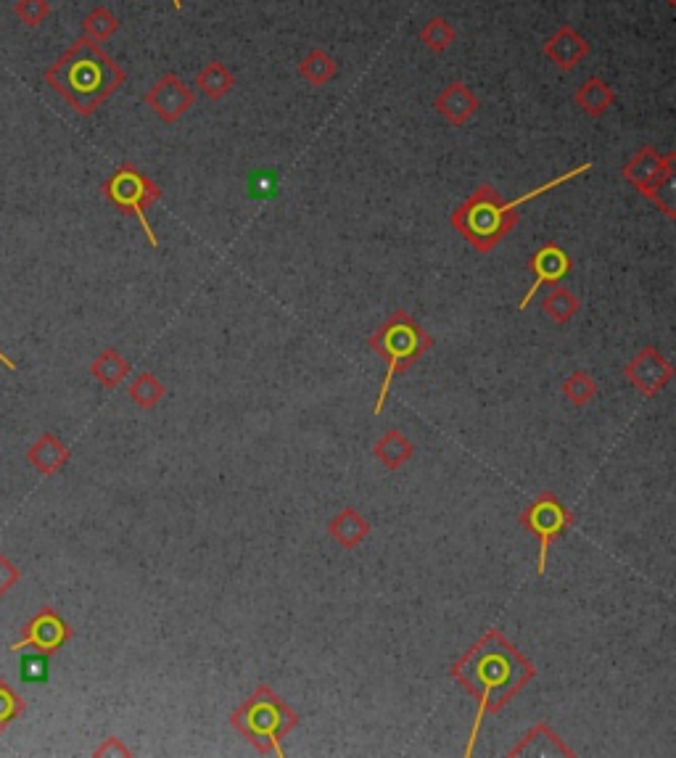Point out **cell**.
<instances>
[{"label": "cell", "mask_w": 676, "mask_h": 758, "mask_svg": "<svg viewBox=\"0 0 676 758\" xmlns=\"http://www.w3.org/2000/svg\"><path fill=\"white\" fill-rule=\"evenodd\" d=\"M452 677L478 698L476 724L471 729V740L465 745V756H473V748H476L478 732H481L486 714L502 711L515 692L534 679V666L497 629H489L452 666Z\"/></svg>", "instance_id": "obj_1"}, {"label": "cell", "mask_w": 676, "mask_h": 758, "mask_svg": "<svg viewBox=\"0 0 676 758\" xmlns=\"http://www.w3.org/2000/svg\"><path fill=\"white\" fill-rule=\"evenodd\" d=\"M45 80L51 82L74 109L90 114L103 98L119 88L122 72L93 40H80L72 51L64 53L48 69Z\"/></svg>", "instance_id": "obj_2"}, {"label": "cell", "mask_w": 676, "mask_h": 758, "mask_svg": "<svg viewBox=\"0 0 676 758\" xmlns=\"http://www.w3.org/2000/svg\"><path fill=\"white\" fill-rule=\"evenodd\" d=\"M587 170H592V164L589 162L576 167V170L566 172V175L555 177L550 183L539 185L534 191L523 193L521 199H513L510 204L500 199V193L494 191L492 185H484V188H478V191L473 193L471 199L465 201L463 207L457 209L455 217H452V220H455V228L460 230L478 251L494 249V246L502 241V236L513 230L515 220H518L515 209L539 199V196H544V193L552 191V188H558V185L568 183V180H574V177L584 175Z\"/></svg>", "instance_id": "obj_3"}, {"label": "cell", "mask_w": 676, "mask_h": 758, "mask_svg": "<svg viewBox=\"0 0 676 758\" xmlns=\"http://www.w3.org/2000/svg\"><path fill=\"white\" fill-rule=\"evenodd\" d=\"M370 346H373V352L378 354L381 360H386V376H383L381 391H378V399H375L373 407V413L381 415L394 378H397L399 373L410 370L412 362L434 346V339L420 331V325L415 323L407 312H394V315L373 333Z\"/></svg>", "instance_id": "obj_4"}, {"label": "cell", "mask_w": 676, "mask_h": 758, "mask_svg": "<svg viewBox=\"0 0 676 758\" xmlns=\"http://www.w3.org/2000/svg\"><path fill=\"white\" fill-rule=\"evenodd\" d=\"M230 724L249 740L259 753H275V756H286V751L280 748V740L299 724V716L275 695L267 685L259 687L251 695L236 714L230 716Z\"/></svg>", "instance_id": "obj_5"}, {"label": "cell", "mask_w": 676, "mask_h": 758, "mask_svg": "<svg viewBox=\"0 0 676 758\" xmlns=\"http://www.w3.org/2000/svg\"><path fill=\"white\" fill-rule=\"evenodd\" d=\"M103 193H106V199H109L114 207L138 217L140 228H143V233L148 236V243L156 249L159 241H156L154 228H151L146 212L148 207L162 196L159 185H156L154 180H148L143 172L135 170L133 164H125V167H119V170L111 175L109 183L103 185Z\"/></svg>", "instance_id": "obj_6"}, {"label": "cell", "mask_w": 676, "mask_h": 758, "mask_svg": "<svg viewBox=\"0 0 676 758\" xmlns=\"http://www.w3.org/2000/svg\"><path fill=\"white\" fill-rule=\"evenodd\" d=\"M521 523H523V529L531 531V534L539 539L537 574H544V568H547V552H550V545L558 537H563L568 529H571L574 516L568 513L566 505H563V502H560L555 494L542 492L537 500L531 502L529 508L523 510Z\"/></svg>", "instance_id": "obj_7"}, {"label": "cell", "mask_w": 676, "mask_h": 758, "mask_svg": "<svg viewBox=\"0 0 676 758\" xmlns=\"http://www.w3.org/2000/svg\"><path fill=\"white\" fill-rule=\"evenodd\" d=\"M69 637H72V629H69L67 621L61 619L53 608H40L22 629V637L11 645V653H22V650L32 648L37 653L53 655L67 645Z\"/></svg>", "instance_id": "obj_8"}, {"label": "cell", "mask_w": 676, "mask_h": 758, "mask_svg": "<svg viewBox=\"0 0 676 758\" xmlns=\"http://www.w3.org/2000/svg\"><path fill=\"white\" fill-rule=\"evenodd\" d=\"M531 273L537 275V278H534L531 288L521 299V310L529 307L539 288L547 286V283H560V280L571 273V257H568L560 246H555V243H547V246H542V249L534 254V259H531Z\"/></svg>", "instance_id": "obj_9"}, {"label": "cell", "mask_w": 676, "mask_h": 758, "mask_svg": "<svg viewBox=\"0 0 676 758\" xmlns=\"http://www.w3.org/2000/svg\"><path fill=\"white\" fill-rule=\"evenodd\" d=\"M626 378L647 397H653L671 381V365L655 349H642L629 365H626Z\"/></svg>", "instance_id": "obj_10"}, {"label": "cell", "mask_w": 676, "mask_h": 758, "mask_svg": "<svg viewBox=\"0 0 676 758\" xmlns=\"http://www.w3.org/2000/svg\"><path fill=\"white\" fill-rule=\"evenodd\" d=\"M69 447L61 442L59 436L53 434H43L27 449V463L35 468L40 476H53V473H59L64 465L69 463Z\"/></svg>", "instance_id": "obj_11"}, {"label": "cell", "mask_w": 676, "mask_h": 758, "mask_svg": "<svg viewBox=\"0 0 676 758\" xmlns=\"http://www.w3.org/2000/svg\"><path fill=\"white\" fill-rule=\"evenodd\" d=\"M148 101L154 104V109L159 111L164 119H177L185 109H188V106L193 104V93L185 88L183 82L177 80V77L169 74V77H164V80L151 90Z\"/></svg>", "instance_id": "obj_12"}, {"label": "cell", "mask_w": 676, "mask_h": 758, "mask_svg": "<svg viewBox=\"0 0 676 758\" xmlns=\"http://www.w3.org/2000/svg\"><path fill=\"white\" fill-rule=\"evenodd\" d=\"M671 162H674V154L661 159V156L653 154V151L647 148V151H642V154L626 167V177H629L632 183L640 185L642 191H647V188H653L666 172H671Z\"/></svg>", "instance_id": "obj_13"}, {"label": "cell", "mask_w": 676, "mask_h": 758, "mask_svg": "<svg viewBox=\"0 0 676 758\" xmlns=\"http://www.w3.org/2000/svg\"><path fill=\"white\" fill-rule=\"evenodd\" d=\"M331 537L336 539L338 545H344L346 550H352L362 542V539L370 534V523L357 513L354 508H344L338 513L336 518L331 521Z\"/></svg>", "instance_id": "obj_14"}, {"label": "cell", "mask_w": 676, "mask_h": 758, "mask_svg": "<svg viewBox=\"0 0 676 758\" xmlns=\"http://www.w3.org/2000/svg\"><path fill=\"white\" fill-rule=\"evenodd\" d=\"M127 373H130V362L117 349H103L90 365V376L96 378L103 389H117L119 383L127 378Z\"/></svg>", "instance_id": "obj_15"}, {"label": "cell", "mask_w": 676, "mask_h": 758, "mask_svg": "<svg viewBox=\"0 0 676 758\" xmlns=\"http://www.w3.org/2000/svg\"><path fill=\"white\" fill-rule=\"evenodd\" d=\"M373 452H375V457L386 465V468L394 471V468L405 465L412 457V442L405 434H399V431H389L383 439H378Z\"/></svg>", "instance_id": "obj_16"}, {"label": "cell", "mask_w": 676, "mask_h": 758, "mask_svg": "<svg viewBox=\"0 0 676 758\" xmlns=\"http://www.w3.org/2000/svg\"><path fill=\"white\" fill-rule=\"evenodd\" d=\"M584 51H587V48L581 43V37L574 35L571 30H563L550 45H547V53L558 61L560 67H574L576 61L584 56Z\"/></svg>", "instance_id": "obj_17"}, {"label": "cell", "mask_w": 676, "mask_h": 758, "mask_svg": "<svg viewBox=\"0 0 676 758\" xmlns=\"http://www.w3.org/2000/svg\"><path fill=\"white\" fill-rule=\"evenodd\" d=\"M164 386L159 383V378L154 373H140L133 383H130V399L135 405L143 407V410H151L162 402Z\"/></svg>", "instance_id": "obj_18"}, {"label": "cell", "mask_w": 676, "mask_h": 758, "mask_svg": "<svg viewBox=\"0 0 676 758\" xmlns=\"http://www.w3.org/2000/svg\"><path fill=\"white\" fill-rule=\"evenodd\" d=\"M439 104H441L439 106L441 114H447V117L452 119L455 125L457 122H463L465 117H471L473 109H476V101H473L471 93H468L463 85H455L452 90H447Z\"/></svg>", "instance_id": "obj_19"}, {"label": "cell", "mask_w": 676, "mask_h": 758, "mask_svg": "<svg viewBox=\"0 0 676 758\" xmlns=\"http://www.w3.org/2000/svg\"><path fill=\"white\" fill-rule=\"evenodd\" d=\"M542 310L547 312L555 323H566V320H571V317L579 312V299H576L571 291H566V288H555L552 294L544 296Z\"/></svg>", "instance_id": "obj_20"}, {"label": "cell", "mask_w": 676, "mask_h": 758, "mask_svg": "<svg viewBox=\"0 0 676 758\" xmlns=\"http://www.w3.org/2000/svg\"><path fill=\"white\" fill-rule=\"evenodd\" d=\"M27 711V700L8 685L6 679L0 677V735L6 732V727L11 722H16L19 716Z\"/></svg>", "instance_id": "obj_21"}, {"label": "cell", "mask_w": 676, "mask_h": 758, "mask_svg": "<svg viewBox=\"0 0 676 758\" xmlns=\"http://www.w3.org/2000/svg\"><path fill=\"white\" fill-rule=\"evenodd\" d=\"M595 381L584 373V370H576L574 376H568V381L563 383V397L568 399V402H574V405H587L589 399L595 397Z\"/></svg>", "instance_id": "obj_22"}, {"label": "cell", "mask_w": 676, "mask_h": 758, "mask_svg": "<svg viewBox=\"0 0 676 758\" xmlns=\"http://www.w3.org/2000/svg\"><path fill=\"white\" fill-rule=\"evenodd\" d=\"M579 101L584 104V109H587L589 114H600V111H603L605 106L610 104V93H608V88H605L603 82L592 80V82H587V85H584Z\"/></svg>", "instance_id": "obj_23"}, {"label": "cell", "mask_w": 676, "mask_h": 758, "mask_svg": "<svg viewBox=\"0 0 676 758\" xmlns=\"http://www.w3.org/2000/svg\"><path fill=\"white\" fill-rule=\"evenodd\" d=\"M199 85L204 88V93L209 96H222L225 90L230 88V74L220 67V64H212V67H206L199 77Z\"/></svg>", "instance_id": "obj_24"}, {"label": "cell", "mask_w": 676, "mask_h": 758, "mask_svg": "<svg viewBox=\"0 0 676 758\" xmlns=\"http://www.w3.org/2000/svg\"><path fill=\"white\" fill-rule=\"evenodd\" d=\"M85 30L90 32V37H96V40H103V37H109L111 32L117 30V19L109 14V11H96V14L88 16V22H85Z\"/></svg>", "instance_id": "obj_25"}, {"label": "cell", "mask_w": 676, "mask_h": 758, "mask_svg": "<svg viewBox=\"0 0 676 758\" xmlns=\"http://www.w3.org/2000/svg\"><path fill=\"white\" fill-rule=\"evenodd\" d=\"M19 579H22V571H19V566H16L14 560L6 558L3 552H0V597L8 595L11 589L19 584Z\"/></svg>", "instance_id": "obj_26"}, {"label": "cell", "mask_w": 676, "mask_h": 758, "mask_svg": "<svg viewBox=\"0 0 676 758\" xmlns=\"http://www.w3.org/2000/svg\"><path fill=\"white\" fill-rule=\"evenodd\" d=\"M304 74H307L312 82H325L333 74V64L325 59L323 53H312L304 64Z\"/></svg>", "instance_id": "obj_27"}, {"label": "cell", "mask_w": 676, "mask_h": 758, "mask_svg": "<svg viewBox=\"0 0 676 758\" xmlns=\"http://www.w3.org/2000/svg\"><path fill=\"white\" fill-rule=\"evenodd\" d=\"M32 653L35 655H27V658H24L22 674H24V679H35V682H43V679L48 677V655L37 653V650H32Z\"/></svg>", "instance_id": "obj_28"}, {"label": "cell", "mask_w": 676, "mask_h": 758, "mask_svg": "<svg viewBox=\"0 0 676 758\" xmlns=\"http://www.w3.org/2000/svg\"><path fill=\"white\" fill-rule=\"evenodd\" d=\"M16 14L22 19L24 24H40L48 14V6H45V0H22L19 6H16Z\"/></svg>", "instance_id": "obj_29"}, {"label": "cell", "mask_w": 676, "mask_h": 758, "mask_svg": "<svg viewBox=\"0 0 676 758\" xmlns=\"http://www.w3.org/2000/svg\"><path fill=\"white\" fill-rule=\"evenodd\" d=\"M423 37H426V43L434 45V48H447L449 40H452V30H449L447 24L441 22V19H434L431 27L423 32Z\"/></svg>", "instance_id": "obj_30"}, {"label": "cell", "mask_w": 676, "mask_h": 758, "mask_svg": "<svg viewBox=\"0 0 676 758\" xmlns=\"http://www.w3.org/2000/svg\"><path fill=\"white\" fill-rule=\"evenodd\" d=\"M93 756H98V758L101 756H130V748H125L119 737H109V740H106L101 748H96V751H93Z\"/></svg>", "instance_id": "obj_31"}, {"label": "cell", "mask_w": 676, "mask_h": 758, "mask_svg": "<svg viewBox=\"0 0 676 758\" xmlns=\"http://www.w3.org/2000/svg\"><path fill=\"white\" fill-rule=\"evenodd\" d=\"M251 188H254L251 193H257V196H262V193H272L275 191V180H270V175H259V177H254Z\"/></svg>", "instance_id": "obj_32"}, {"label": "cell", "mask_w": 676, "mask_h": 758, "mask_svg": "<svg viewBox=\"0 0 676 758\" xmlns=\"http://www.w3.org/2000/svg\"><path fill=\"white\" fill-rule=\"evenodd\" d=\"M0 365H3V368H6V370H11V373H14V370H16V362L8 360V357L3 352H0Z\"/></svg>", "instance_id": "obj_33"}, {"label": "cell", "mask_w": 676, "mask_h": 758, "mask_svg": "<svg viewBox=\"0 0 676 758\" xmlns=\"http://www.w3.org/2000/svg\"><path fill=\"white\" fill-rule=\"evenodd\" d=\"M172 3H175V8H180V0H172Z\"/></svg>", "instance_id": "obj_34"}]
</instances>
